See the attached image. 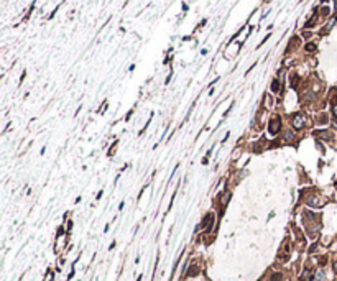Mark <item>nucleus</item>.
<instances>
[{
    "label": "nucleus",
    "mask_w": 337,
    "mask_h": 281,
    "mask_svg": "<svg viewBox=\"0 0 337 281\" xmlns=\"http://www.w3.org/2000/svg\"><path fill=\"white\" fill-rule=\"evenodd\" d=\"M334 271H336V273H337V260L334 261Z\"/></svg>",
    "instance_id": "nucleus-12"
},
{
    "label": "nucleus",
    "mask_w": 337,
    "mask_h": 281,
    "mask_svg": "<svg viewBox=\"0 0 337 281\" xmlns=\"http://www.w3.org/2000/svg\"><path fill=\"white\" fill-rule=\"evenodd\" d=\"M285 137H286V140H293V138H294V135H293V133H290V132H286Z\"/></svg>",
    "instance_id": "nucleus-9"
},
{
    "label": "nucleus",
    "mask_w": 337,
    "mask_h": 281,
    "mask_svg": "<svg viewBox=\"0 0 337 281\" xmlns=\"http://www.w3.org/2000/svg\"><path fill=\"white\" fill-rule=\"evenodd\" d=\"M306 49H307V51H311V49H314V45H312V43H311V45H307V46H306Z\"/></svg>",
    "instance_id": "nucleus-11"
},
{
    "label": "nucleus",
    "mask_w": 337,
    "mask_h": 281,
    "mask_svg": "<svg viewBox=\"0 0 337 281\" xmlns=\"http://www.w3.org/2000/svg\"><path fill=\"white\" fill-rule=\"evenodd\" d=\"M280 127H281L280 117H273V118L270 120V127H268V132H270L271 135H276V133L280 132Z\"/></svg>",
    "instance_id": "nucleus-1"
},
{
    "label": "nucleus",
    "mask_w": 337,
    "mask_h": 281,
    "mask_svg": "<svg viewBox=\"0 0 337 281\" xmlns=\"http://www.w3.org/2000/svg\"><path fill=\"white\" fill-rule=\"evenodd\" d=\"M197 273H199V268H197V266H193V268L188 271V275H186V276H196Z\"/></svg>",
    "instance_id": "nucleus-7"
},
{
    "label": "nucleus",
    "mask_w": 337,
    "mask_h": 281,
    "mask_svg": "<svg viewBox=\"0 0 337 281\" xmlns=\"http://www.w3.org/2000/svg\"><path fill=\"white\" fill-rule=\"evenodd\" d=\"M332 113L337 117V104H334V107H332Z\"/></svg>",
    "instance_id": "nucleus-10"
},
{
    "label": "nucleus",
    "mask_w": 337,
    "mask_h": 281,
    "mask_svg": "<svg viewBox=\"0 0 337 281\" xmlns=\"http://www.w3.org/2000/svg\"><path fill=\"white\" fill-rule=\"evenodd\" d=\"M314 280H316V281H322V280H324V271H322V270L316 271V275H314Z\"/></svg>",
    "instance_id": "nucleus-6"
},
{
    "label": "nucleus",
    "mask_w": 337,
    "mask_h": 281,
    "mask_svg": "<svg viewBox=\"0 0 337 281\" xmlns=\"http://www.w3.org/2000/svg\"><path fill=\"white\" fill-rule=\"evenodd\" d=\"M271 91H273V92L280 91V81H278V79H275V81L271 82Z\"/></svg>",
    "instance_id": "nucleus-5"
},
{
    "label": "nucleus",
    "mask_w": 337,
    "mask_h": 281,
    "mask_svg": "<svg viewBox=\"0 0 337 281\" xmlns=\"http://www.w3.org/2000/svg\"><path fill=\"white\" fill-rule=\"evenodd\" d=\"M312 278H314V276H312V273H311L309 270H306V271H304V273L301 275V280H303V281H311Z\"/></svg>",
    "instance_id": "nucleus-4"
},
{
    "label": "nucleus",
    "mask_w": 337,
    "mask_h": 281,
    "mask_svg": "<svg viewBox=\"0 0 337 281\" xmlns=\"http://www.w3.org/2000/svg\"><path fill=\"white\" fill-rule=\"evenodd\" d=\"M303 125H304V120H303L301 115H296V117L293 118V127L294 128H301Z\"/></svg>",
    "instance_id": "nucleus-3"
},
{
    "label": "nucleus",
    "mask_w": 337,
    "mask_h": 281,
    "mask_svg": "<svg viewBox=\"0 0 337 281\" xmlns=\"http://www.w3.org/2000/svg\"><path fill=\"white\" fill-rule=\"evenodd\" d=\"M212 220H214V215H212V214H207L204 219H202V222H201L199 227H196V232H197V229H202V227H206L207 230H210V227H212Z\"/></svg>",
    "instance_id": "nucleus-2"
},
{
    "label": "nucleus",
    "mask_w": 337,
    "mask_h": 281,
    "mask_svg": "<svg viewBox=\"0 0 337 281\" xmlns=\"http://www.w3.org/2000/svg\"><path fill=\"white\" fill-rule=\"evenodd\" d=\"M283 280V275L281 273H273L271 275V281H281Z\"/></svg>",
    "instance_id": "nucleus-8"
}]
</instances>
